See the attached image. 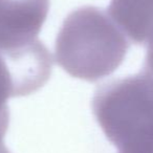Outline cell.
I'll list each match as a JSON object with an SVG mask.
<instances>
[{"label": "cell", "mask_w": 153, "mask_h": 153, "mask_svg": "<svg viewBox=\"0 0 153 153\" xmlns=\"http://www.w3.org/2000/svg\"><path fill=\"white\" fill-rule=\"evenodd\" d=\"M128 49L127 37L107 12L83 7L64 20L56 39L55 57L71 76L97 82L119 68Z\"/></svg>", "instance_id": "1"}, {"label": "cell", "mask_w": 153, "mask_h": 153, "mask_svg": "<svg viewBox=\"0 0 153 153\" xmlns=\"http://www.w3.org/2000/svg\"><path fill=\"white\" fill-rule=\"evenodd\" d=\"M92 111L119 153H153V76L142 70L99 87Z\"/></svg>", "instance_id": "2"}, {"label": "cell", "mask_w": 153, "mask_h": 153, "mask_svg": "<svg viewBox=\"0 0 153 153\" xmlns=\"http://www.w3.org/2000/svg\"><path fill=\"white\" fill-rule=\"evenodd\" d=\"M51 69V53L41 42L17 51L0 49V134L9 127V99L37 91L49 79Z\"/></svg>", "instance_id": "3"}, {"label": "cell", "mask_w": 153, "mask_h": 153, "mask_svg": "<svg viewBox=\"0 0 153 153\" xmlns=\"http://www.w3.org/2000/svg\"><path fill=\"white\" fill-rule=\"evenodd\" d=\"M49 0H0V49L17 51L40 43Z\"/></svg>", "instance_id": "4"}, {"label": "cell", "mask_w": 153, "mask_h": 153, "mask_svg": "<svg viewBox=\"0 0 153 153\" xmlns=\"http://www.w3.org/2000/svg\"><path fill=\"white\" fill-rule=\"evenodd\" d=\"M107 13L135 44L153 38V0H111Z\"/></svg>", "instance_id": "5"}, {"label": "cell", "mask_w": 153, "mask_h": 153, "mask_svg": "<svg viewBox=\"0 0 153 153\" xmlns=\"http://www.w3.org/2000/svg\"><path fill=\"white\" fill-rule=\"evenodd\" d=\"M143 70L153 76V38L147 43V53Z\"/></svg>", "instance_id": "6"}]
</instances>
